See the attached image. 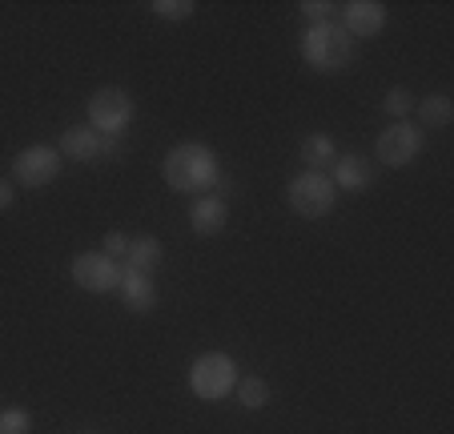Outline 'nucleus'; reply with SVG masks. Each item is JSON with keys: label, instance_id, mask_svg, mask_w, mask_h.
<instances>
[{"label": "nucleus", "instance_id": "5701e85b", "mask_svg": "<svg viewBox=\"0 0 454 434\" xmlns=\"http://www.w3.org/2000/svg\"><path fill=\"white\" fill-rule=\"evenodd\" d=\"M12 201H17V189L9 178H0V209H12Z\"/></svg>", "mask_w": 454, "mask_h": 434}, {"label": "nucleus", "instance_id": "1a4fd4ad", "mask_svg": "<svg viewBox=\"0 0 454 434\" xmlns=\"http://www.w3.org/2000/svg\"><path fill=\"white\" fill-rule=\"evenodd\" d=\"M338 25L346 28V36H350L354 44L370 41V36H378L386 28V4H378V0H350L342 9Z\"/></svg>", "mask_w": 454, "mask_h": 434}, {"label": "nucleus", "instance_id": "dca6fc26", "mask_svg": "<svg viewBox=\"0 0 454 434\" xmlns=\"http://www.w3.org/2000/svg\"><path fill=\"white\" fill-rule=\"evenodd\" d=\"M414 113H419L422 125L419 129H446L454 121V101L446 93H430L422 101H414Z\"/></svg>", "mask_w": 454, "mask_h": 434}, {"label": "nucleus", "instance_id": "f3484780", "mask_svg": "<svg viewBox=\"0 0 454 434\" xmlns=\"http://www.w3.org/2000/svg\"><path fill=\"white\" fill-rule=\"evenodd\" d=\"M233 394H238V402L246 410H262L270 402V386H266V378H257V375H249V378H238V386H233Z\"/></svg>", "mask_w": 454, "mask_h": 434}, {"label": "nucleus", "instance_id": "39448f33", "mask_svg": "<svg viewBox=\"0 0 454 434\" xmlns=\"http://www.w3.org/2000/svg\"><path fill=\"white\" fill-rule=\"evenodd\" d=\"M286 197H290V209L298 213V217H309V222H314V217H326V213L334 209L338 189H334V181H330L326 173L301 170L298 178L290 181Z\"/></svg>", "mask_w": 454, "mask_h": 434}, {"label": "nucleus", "instance_id": "6ab92c4d", "mask_svg": "<svg viewBox=\"0 0 454 434\" xmlns=\"http://www.w3.org/2000/svg\"><path fill=\"white\" fill-rule=\"evenodd\" d=\"M386 113H390L395 121L411 117V113H414V93H411V89H403V85L390 89V93H386Z\"/></svg>", "mask_w": 454, "mask_h": 434}, {"label": "nucleus", "instance_id": "0eeeda50", "mask_svg": "<svg viewBox=\"0 0 454 434\" xmlns=\"http://www.w3.org/2000/svg\"><path fill=\"white\" fill-rule=\"evenodd\" d=\"M60 170H65V157H60V149H52V145H28V149H20V154L12 157V181L25 189L49 185V181L60 178Z\"/></svg>", "mask_w": 454, "mask_h": 434}, {"label": "nucleus", "instance_id": "412c9836", "mask_svg": "<svg viewBox=\"0 0 454 434\" xmlns=\"http://www.w3.org/2000/svg\"><path fill=\"white\" fill-rule=\"evenodd\" d=\"M101 254H109L113 262H125V254H129V233L109 230V233L101 238Z\"/></svg>", "mask_w": 454, "mask_h": 434}, {"label": "nucleus", "instance_id": "9b49d317", "mask_svg": "<svg viewBox=\"0 0 454 434\" xmlns=\"http://www.w3.org/2000/svg\"><path fill=\"white\" fill-rule=\"evenodd\" d=\"M109 145H113V141H109V137H101L97 129L73 125V129H65V137H60V157L89 165V162H97V157L109 154Z\"/></svg>", "mask_w": 454, "mask_h": 434}, {"label": "nucleus", "instance_id": "423d86ee", "mask_svg": "<svg viewBox=\"0 0 454 434\" xmlns=\"http://www.w3.org/2000/svg\"><path fill=\"white\" fill-rule=\"evenodd\" d=\"M422 129L414 121H395L390 129H382L374 141V157L386 165V170H406L414 157L422 154Z\"/></svg>", "mask_w": 454, "mask_h": 434}, {"label": "nucleus", "instance_id": "ddd939ff", "mask_svg": "<svg viewBox=\"0 0 454 434\" xmlns=\"http://www.w3.org/2000/svg\"><path fill=\"white\" fill-rule=\"evenodd\" d=\"M117 294H121V302H125L133 314H149V310L157 306V281H153V273H137V270H129V265H125V273H121Z\"/></svg>", "mask_w": 454, "mask_h": 434}, {"label": "nucleus", "instance_id": "4be33fe9", "mask_svg": "<svg viewBox=\"0 0 454 434\" xmlns=\"http://www.w3.org/2000/svg\"><path fill=\"white\" fill-rule=\"evenodd\" d=\"M298 12L301 17H309V25H322V20L334 17V4H330V0H301Z\"/></svg>", "mask_w": 454, "mask_h": 434}, {"label": "nucleus", "instance_id": "f03ea898", "mask_svg": "<svg viewBox=\"0 0 454 434\" xmlns=\"http://www.w3.org/2000/svg\"><path fill=\"white\" fill-rule=\"evenodd\" d=\"M358 49L354 41L346 36V28L338 20H322V25H309L301 33V60H306L314 73H346L354 65Z\"/></svg>", "mask_w": 454, "mask_h": 434}, {"label": "nucleus", "instance_id": "7ed1b4c3", "mask_svg": "<svg viewBox=\"0 0 454 434\" xmlns=\"http://www.w3.org/2000/svg\"><path fill=\"white\" fill-rule=\"evenodd\" d=\"M238 362H233L230 354H222V350H209V354H201L193 367H189V391L198 394L201 402H222L233 394V386H238Z\"/></svg>", "mask_w": 454, "mask_h": 434}, {"label": "nucleus", "instance_id": "4468645a", "mask_svg": "<svg viewBox=\"0 0 454 434\" xmlns=\"http://www.w3.org/2000/svg\"><path fill=\"white\" fill-rule=\"evenodd\" d=\"M161 241L153 233H137V238H129V254H125V265L137 273H153L161 265Z\"/></svg>", "mask_w": 454, "mask_h": 434}, {"label": "nucleus", "instance_id": "20e7f679", "mask_svg": "<svg viewBox=\"0 0 454 434\" xmlns=\"http://www.w3.org/2000/svg\"><path fill=\"white\" fill-rule=\"evenodd\" d=\"M85 113H89V129H97L101 137H109L113 141V137H121L129 125H133L137 105H133V97H129L125 89L105 85V89H97V93L89 97Z\"/></svg>", "mask_w": 454, "mask_h": 434}, {"label": "nucleus", "instance_id": "f8f14e48", "mask_svg": "<svg viewBox=\"0 0 454 434\" xmlns=\"http://www.w3.org/2000/svg\"><path fill=\"white\" fill-rule=\"evenodd\" d=\"M225 222H230V205L214 193L198 197L193 209H189V230L198 233V238H217V233L225 230Z\"/></svg>", "mask_w": 454, "mask_h": 434}, {"label": "nucleus", "instance_id": "a211bd4d", "mask_svg": "<svg viewBox=\"0 0 454 434\" xmlns=\"http://www.w3.org/2000/svg\"><path fill=\"white\" fill-rule=\"evenodd\" d=\"M0 434H33V410L28 406H4L0 410Z\"/></svg>", "mask_w": 454, "mask_h": 434}, {"label": "nucleus", "instance_id": "aec40b11", "mask_svg": "<svg viewBox=\"0 0 454 434\" xmlns=\"http://www.w3.org/2000/svg\"><path fill=\"white\" fill-rule=\"evenodd\" d=\"M153 12L161 20H185L193 17V0H153Z\"/></svg>", "mask_w": 454, "mask_h": 434}, {"label": "nucleus", "instance_id": "2eb2a0df", "mask_svg": "<svg viewBox=\"0 0 454 434\" xmlns=\"http://www.w3.org/2000/svg\"><path fill=\"white\" fill-rule=\"evenodd\" d=\"M334 157H338V145L330 133H309L306 141H301V165H306V170L326 173L330 165H334Z\"/></svg>", "mask_w": 454, "mask_h": 434}, {"label": "nucleus", "instance_id": "6e6552de", "mask_svg": "<svg viewBox=\"0 0 454 434\" xmlns=\"http://www.w3.org/2000/svg\"><path fill=\"white\" fill-rule=\"evenodd\" d=\"M121 273H125V265L113 262L101 249H85V254H77L69 265V278L77 281L85 294H113V289L121 286Z\"/></svg>", "mask_w": 454, "mask_h": 434}, {"label": "nucleus", "instance_id": "f257e3e1", "mask_svg": "<svg viewBox=\"0 0 454 434\" xmlns=\"http://www.w3.org/2000/svg\"><path fill=\"white\" fill-rule=\"evenodd\" d=\"M161 173H165V185H169L173 193L206 197L209 189L222 181V162H217V154L209 149V145L181 141V145H173L169 154H165Z\"/></svg>", "mask_w": 454, "mask_h": 434}, {"label": "nucleus", "instance_id": "9d476101", "mask_svg": "<svg viewBox=\"0 0 454 434\" xmlns=\"http://www.w3.org/2000/svg\"><path fill=\"white\" fill-rule=\"evenodd\" d=\"M326 178L334 181V189H342V193H366V189L374 185V165L362 154H338Z\"/></svg>", "mask_w": 454, "mask_h": 434}]
</instances>
